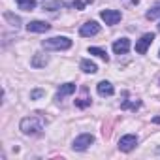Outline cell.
<instances>
[{
  "mask_svg": "<svg viewBox=\"0 0 160 160\" xmlns=\"http://www.w3.org/2000/svg\"><path fill=\"white\" fill-rule=\"evenodd\" d=\"M19 128L25 136H40L43 132V119L42 117H25L19 122Z\"/></svg>",
  "mask_w": 160,
  "mask_h": 160,
  "instance_id": "obj_1",
  "label": "cell"
},
{
  "mask_svg": "<svg viewBox=\"0 0 160 160\" xmlns=\"http://www.w3.org/2000/svg\"><path fill=\"white\" fill-rule=\"evenodd\" d=\"M43 49H51V51H66L72 47V40L68 36H53L42 42Z\"/></svg>",
  "mask_w": 160,
  "mask_h": 160,
  "instance_id": "obj_2",
  "label": "cell"
},
{
  "mask_svg": "<svg viewBox=\"0 0 160 160\" xmlns=\"http://www.w3.org/2000/svg\"><path fill=\"white\" fill-rule=\"evenodd\" d=\"M94 143V136L92 134H81V136H77L72 143V149L73 151H87L91 145Z\"/></svg>",
  "mask_w": 160,
  "mask_h": 160,
  "instance_id": "obj_3",
  "label": "cell"
},
{
  "mask_svg": "<svg viewBox=\"0 0 160 160\" xmlns=\"http://www.w3.org/2000/svg\"><path fill=\"white\" fill-rule=\"evenodd\" d=\"M136 145H138V136H136V134H126V136H122V138L119 139V149H121L122 152L134 151Z\"/></svg>",
  "mask_w": 160,
  "mask_h": 160,
  "instance_id": "obj_4",
  "label": "cell"
},
{
  "mask_svg": "<svg viewBox=\"0 0 160 160\" xmlns=\"http://www.w3.org/2000/svg\"><path fill=\"white\" fill-rule=\"evenodd\" d=\"M152 40H154V34H152V32L143 34V36L136 42V51H138L139 55H145V53H147V49H149V45L152 43Z\"/></svg>",
  "mask_w": 160,
  "mask_h": 160,
  "instance_id": "obj_5",
  "label": "cell"
},
{
  "mask_svg": "<svg viewBox=\"0 0 160 160\" xmlns=\"http://www.w3.org/2000/svg\"><path fill=\"white\" fill-rule=\"evenodd\" d=\"M79 34L85 36V38L96 36V34H100V25H98L96 21H87L85 25H81V28H79Z\"/></svg>",
  "mask_w": 160,
  "mask_h": 160,
  "instance_id": "obj_6",
  "label": "cell"
},
{
  "mask_svg": "<svg viewBox=\"0 0 160 160\" xmlns=\"http://www.w3.org/2000/svg\"><path fill=\"white\" fill-rule=\"evenodd\" d=\"M73 92H75V83H64V85H60V89L57 91V94H55V102L60 104L66 96H70V94H73Z\"/></svg>",
  "mask_w": 160,
  "mask_h": 160,
  "instance_id": "obj_7",
  "label": "cell"
},
{
  "mask_svg": "<svg viewBox=\"0 0 160 160\" xmlns=\"http://www.w3.org/2000/svg\"><path fill=\"white\" fill-rule=\"evenodd\" d=\"M100 17L106 21V25H117L122 15H121V12H117V10H104V12L100 13Z\"/></svg>",
  "mask_w": 160,
  "mask_h": 160,
  "instance_id": "obj_8",
  "label": "cell"
},
{
  "mask_svg": "<svg viewBox=\"0 0 160 160\" xmlns=\"http://www.w3.org/2000/svg\"><path fill=\"white\" fill-rule=\"evenodd\" d=\"M49 28H51V25L45 23V21H30V23L27 25V30H28V32H36V34L47 32Z\"/></svg>",
  "mask_w": 160,
  "mask_h": 160,
  "instance_id": "obj_9",
  "label": "cell"
},
{
  "mask_svg": "<svg viewBox=\"0 0 160 160\" xmlns=\"http://www.w3.org/2000/svg\"><path fill=\"white\" fill-rule=\"evenodd\" d=\"M49 64V57L45 53H34L30 58V66L32 68H45Z\"/></svg>",
  "mask_w": 160,
  "mask_h": 160,
  "instance_id": "obj_10",
  "label": "cell"
},
{
  "mask_svg": "<svg viewBox=\"0 0 160 160\" xmlns=\"http://www.w3.org/2000/svg\"><path fill=\"white\" fill-rule=\"evenodd\" d=\"M113 51H115L117 55H124V53H128V51H130V40H128V38H121V40H117V42L113 43Z\"/></svg>",
  "mask_w": 160,
  "mask_h": 160,
  "instance_id": "obj_11",
  "label": "cell"
},
{
  "mask_svg": "<svg viewBox=\"0 0 160 160\" xmlns=\"http://www.w3.org/2000/svg\"><path fill=\"white\" fill-rule=\"evenodd\" d=\"M96 92H98L100 96H111V94L115 92V87H113L109 81H100V83L96 85Z\"/></svg>",
  "mask_w": 160,
  "mask_h": 160,
  "instance_id": "obj_12",
  "label": "cell"
},
{
  "mask_svg": "<svg viewBox=\"0 0 160 160\" xmlns=\"http://www.w3.org/2000/svg\"><path fill=\"white\" fill-rule=\"evenodd\" d=\"M79 68H81L85 73H96L98 72V66L92 60H89V58H83L81 62H79Z\"/></svg>",
  "mask_w": 160,
  "mask_h": 160,
  "instance_id": "obj_13",
  "label": "cell"
},
{
  "mask_svg": "<svg viewBox=\"0 0 160 160\" xmlns=\"http://www.w3.org/2000/svg\"><path fill=\"white\" fill-rule=\"evenodd\" d=\"M4 19L10 23V27H12V28H15V30H19V28H21V17H19V15L6 12V13H4Z\"/></svg>",
  "mask_w": 160,
  "mask_h": 160,
  "instance_id": "obj_14",
  "label": "cell"
},
{
  "mask_svg": "<svg viewBox=\"0 0 160 160\" xmlns=\"http://www.w3.org/2000/svg\"><path fill=\"white\" fill-rule=\"evenodd\" d=\"M19 10H25V12H32L36 8V0H15Z\"/></svg>",
  "mask_w": 160,
  "mask_h": 160,
  "instance_id": "obj_15",
  "label": "cell"
},
{
  "mask_svg": "<svg viewBox=\"0 0 160 160\" xmlns=\"http://www.w3.org/2000/svg\"><path fill=\"white\" fill-rule=\"evenodd\" d=\"M145 17H147L149 21H154V19H158V17H160V2H156V4H154V6H152V8H151L147 13H145Z\"/></svg>",
  "mask_w": 160,
  "mask_h": 160,
  "instance_id": "obj_16",
  "label": "cell"
},
{
  "mask_svg": "<svg viewBox=\"0 0 160 160\" xmlns=\"http://www.w3.org/2000/svg\"><path fill=\"white\" fill-rule=\"evenodd\" d=\"M64 6H66L64 2H58V0H55V2L43 4V10H47V12H57V10H60V8H64Z\"/></svg>",
  "mask_w": 160,
  "mask_h": 160,
  "instance_id": "obj_17",
  "label": "cell"
},
{
  "mask_svg": "<svg viewBox=\"0 0 160 160\" xmlns=\"http://www.w3.org/2000/svg\"><path fill=\"white\" fill-rule=\"evenodd\" d=\"M89 53H91V55H96V57H100V58H102V60H106V62L109 60L108 53H106L104 49H100V47H89Z\"/></svg>",
  "mask_w": 160,
  "mask_h": 160,
  "instance_id": "obj_18",
  "label": "cell"
},
{
  "mask_svg": "<svg viewBox=\"0 0 160 160\" xmlns=\"http://www.w3.org/2000/svg\"><path fill=\"white\" fill-rule=\"evenodd\" d=\"M75 106L81 108V109H85V108L91 106V100H89V98H77V100H75Z\"/></svg>",
  "mask_w": 160,
  "mask_h": 160,
  "instance_id": "obj_19",
  "label": "cell"
},
{
  "mask_svg": "<svg viewBox=\"0 0 160 160\" xmlns=\"http://www.w3.org/2000/svg\"><path fill=\"white\" fill-rule=\"evenodd\" d=\"M42 96H45V91H42V89H34V91L30 92V100H38V98H42Z\"/></svg>",
  "mask_w": 160,
  "mask_h": 160,
  "instance_id": "obj_20",
  "label": "cell"
},
{
  "mask_svg": "<svg viewBox=\"0 0 160 160\" xmlns=\"http://www.w3.org/2000/svg\"><path fill=\"white\" fill-rule=\"evenodd\" d=\"M154 122H156V124H160V117H154Z\"/></svg>",
  "mask_w": 160,
  "mask_h": 160,
  "instance_id": "obj_21",
  "label": "cell"
},
{
  "mask_svg": "<svg viewBox=\"0 0 160 160\" xmlns=\"http://www.w3.org/2000/svg\"><path fill=\"white\" fill-rule=\"evenodd\" d=\"M156 154H158V156H160V147H158V149H156Z\"/></svg>",
  "mask_w": 160,
  "mask_h": 160,
  "instance_id": "obj_22",
  "label": "cell"
},
{
  "mask_svg": "<svg viewBox=\"0 0 160 160\" xmlns=\"http://www.w3.org/2000/svg\"><path fill=\"white\" fill-rule=\"evenodd\" d=\"M158 30H160V25H158Z\"/></svg>",
  "mask_w": 160,
  "mask_h": 160,
  "instance_id": "obj_23",
  "label": "cell"
},
{
  "mask_svg": "<svg viewBox=\"0 0 160 160\" xmlns=\"http://www.w3.org/2000/svg\"><path fill=\"white\" fill-rule=\"evenodd\" d=\"M158 57H160V51H158Z\"/></svg>",
  "mask_w": 160,
  "mask_h": 160,
  "instance_id": "obj_24",
  "label": "cell"
}]
</instances>
